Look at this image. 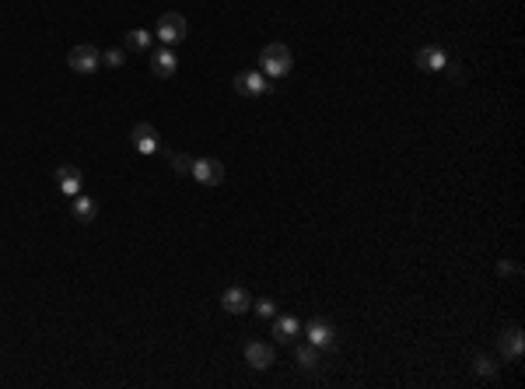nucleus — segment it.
Segmentation results:
<instances>
[{"mask_svg":"<svg viewBox=\"0 0 525 389\" xmlns=\"http://www.w3.org/2000/svg\"><path fill=\"white\" fill-rule=\"evenodd\" d=\"M259 67H263V74L270 78V81H281L291 74V67H294V56H291V49L284 43H270L263 53H259Z\"/></svg>","mask_w":525,"mask_h":389,"instance_id":"nucleus-1","label":"nucleus"},{"mask_svg":"<svg viewBox=\"0 0 525 389\" xmlns=\"http://www.w3.org/2000/svg\"><path fill=\"white\" fill-rule=\"evenodd\" d=\"M155 36H158L165 46H175V43H182V39L189 36V25H186V18H182L179 11H168V14H162V18H158V28H155Z\"/></svg>","mask_w":525,"mask_h":389,"instance_id":"nucleus-2","label":"nucleus"},{"mask_svg":"<svg viewBox=\"0 0 525 389\" xmlns=\"http://www.w3.org/2000/svg\"><path fill=\"white\" fill-rule=\"evenodd\" d=\"M189 175L200 182V186H221L224 182V162L221 158H197L189 165Z\"/></svg>","mask_w":525,"mask_h":389,"instance_id":"nucleus-3","label":"nucleus"},{"mask_svg":"<svg viewBox=\"0 0 525 389\" xmlns=\"http://www.w3.org/2000/svg\"><path fill=\"white\" fill-rule=\"evenodd\" d=\"M235 91L245 95V98H259V95L274 91V85H270V78H266L263 71H242V74L235 78Z\"/></svg>","mask_w":525,"mask_h":389,"instance_id":"nucleus-4","label":"nucleus"},{"mask_svg":"<svg viewBox=\"0 0 525 389\" xmlns=\"http://www.w3.org/2000/svg\"><path fill=\"white\" fill-rule=\"evenodd\" d=\"M67 63H71V71H78V74H95V67L102 63V53H98L95 46L81 43L67 53Z\"/></svg>","mask_w":525,"mask_h":389,"instance_id":"nucleus-5","label":"nucleus"},{"mask_svg":"<svg viewBox=\"0 0 525 389\" xmlns=\"http://www.w3.org/2000/svg\"><path fill=\"white\" fill-rule=\"evenodd\" d=\"M130 140H133V151L137 155H158L162 151V137H158V130L151 127V123H137V127L130 130Z\"/></svg>","mask_w":525,"mask_h":389,"instance_id":"nucleus-6","label":"nucleus"},{"mask_svg":"<svg viewBox=\"0 0 525 389\" xmlns=\"http://www.w3.org/2000/svg\"><path fill=\"white\" fill-rule=\"evenodd\" d=\"M497 351L504 361H519L525 351V337H522V326H508L501 330V341H497Z\"/></svg>","mask_w":525,"mask_h":389,"instance_id":"nucleus-7","label":"nucleus"},{"mask_svg":"<svg viewBox=\"0 0 525 389\" xmlns=\"http://www.w3.org/2000/svg\"><path fill=\"white\" fill-rule=\"evenodd\" d=\"M245 361L252 365V368H259V372H266L274 361H277V351L274 344H263V341H252V344H245Z\"/></svg>","mask_w":525,"mask_h":389,"instance_id":"nucleus-8","label":"nucleus"},{"mask_svg":"<svg viewBox=\"0 0 525 389\" xmlns=\"http://www.w3.org/2000/svg\"><path fill=\"white\" fill-rule=\"evenodd\" d=\"M151 71H155V78H175V71H179V56L172 53V46H162V49H155L151 53Z\"/></svg>","mask_w":525,"mask_h":389,"instance_id":"nucleus-9","label":"nucleus"},{"mask_svg":"<svg viewBox=\"0 0 525 389\" xmlns=\"http://www.w3.org/2000/svg\"><path fill=\"white\" fill-rule=\"evenodd\" d=\"M221 305H224V312H232V316H242V312H249V308H252V295L245 291L242 284H235V288H224Z\"/></svg>","mask_w":525,"mask_h":389,"instance_id":"nucleus-10","label":"nucleus"},{"mask_svg":"<svg viewBox=\"0 0 525 389\" xmlns=\"http://www.w3.org/2000/svg\"><path fill=\"white\" fill-rule=\"evenodd\" d=\"M417 67L420 71H445L448 67V53L442 46H420L417 49Z\"/></svg>","mask_w":525,"mask_h":389,"instance_id":"nucleus-11","label":"nucleus"},{"mask_svg":"<svg viewBox=\"0 0 525 389\" xmlns=\"http://www.w3.org/2000/svg\"><path fill=\"white\" fill-rule=\"evenodd\" d=\"M298 333H301V323H298L294 316H274V337H277L281 344H294Z\"/></svg>","mask_w":525,"mask_h":389,"instance_id":"nucleus-12","label":"nucleus"},{"mask_svg":"<svg viewBox=\"0 0 525 389\" xmlns=\"http://www.w3.org/2000/svg\"><path fill=\"white\" fill-rule=\"evenodd\" d=\"M308 344L333 347V344H336V330H333L326 319H312V323H308Z\"/></svg>","mask_w":525,"mask_h":389,"instance_id":"nucleus-13","label":"nucleus"},{"mask_svg":"<svg viewBox=\"0 0 525 389\" xmlns=\"http://www.w3.org/2000/svg\"><path fill=\"white\" fill-rule=\"evenodd\" d=\"M56 186L67 193V197H78L81 193V172L74 165H60L56 169Z\"/></svg>","mask_w":525,"mask_h":389,"instance_id":"nucleus-14","label":"nucleus"},{"mask_svg":"<svg viewBox=\"0 0 525 389\" xmlns=\"http://www.w3.org/2000/svg\"><path fill=\"white\" fill-rule=\"evenodd\" d=\"M71 214H74V221H81V224H91L95 217H98V204L91 200V197H74V204H71Z\"/></svg>","mask_w":525,"mask_h":389,"instance_id":"nucleus-15","label":"nucleus"},{"mask_svg":"<svg viewBox=\"0 0 525 389\" xmlns=\"http://www.w3.org/2000/svg\"><path fill=\"white\" fill-rule=\"evenodd\" d=\"M123 49H133V53H144V49H151V32H144V28H133V32H126V46Z\"/></svg>","mask_w":525,"mask_h":389,"instance_id":"nucleus-16","label":"nucleus"},{"mask_svg":"<svg viewBox=\"0 0 525 389\" xmlns=\"http://www.w3.org/2000/svg\"><path fill=\"white\" fill-rule=\"evenodd\" d=\"M298 365H301V368H316V365H319V347L298 344Z\"/></svg>","mask_w":525,"mask_h":389,"instance_id":"nucleus-17","label":"nucleus"},{"mask_svg":"<svg viewBox=\"0 0 525 389\" xmlns=\"http://www.w3.org/2000/svg\"><path fill=\"white\" fill-rule=\"evenodd\" d=\"M168 165H172V172L189 175V165H193V158H186V155H168Z\"/></svg>","mask_w":525,"mask_h":389,"instance_id":"nucleus-18","label":"nucleus"},{"mask_svg":"<svg viewBox=\"0 0 525 389\" xmlns=\"http://www.w3.org/2000/svg\"><path fill=\"white\" fill-rule=\"evenodd\" d=\"M473 372H477V375H484V379H490V375L497 372V365H494L490 358H477V361H473Z\"/></svg>","mask_w":525,"mask_h":389,"instance_id":"nucleus-19","label":"nucleus"},{"mask_svg":"<svg viewBox=\"0 0 525 389\" xmlns=\"http://www.w3.org/2000/svg\"><path fill=\"white\" fill-rule=\"evenodd\" d=\"M252 308H256V316H263V319H274V316H277V305L270 302V299H259Z\"/></svg>","mask_w":525,"mask_h":389,"instance_id":"nucleus-20","label":"nucleus"},{"mask_svg":"<svg viewBox=\"0 0 525 389\" xmlns=\"http://www.w3.org/2000/svg\"><path fill=\"white\" fill-rule=\"evenodd\" d=\"M123 60H126V49H109V53H102V63H109V67H123Z\"/></svg>","mask_w":525,"mask_h":389,"instance_id":"nucleus-21","label":"nucleus"},{"mask_svg":"<svg viewBox=\"0 0 525 389\" xmlns=\"http://www.w3.org/2000/svg\"><path fill=\"white\" fill-rule=\"evenodd\" d=\"M497 274H501V277H519V274H522V266H519V263H511V259H501V263H497Z\"/></svg>","mask_w":525,"mask_h":389,"instance_id":"nucleus-22","label":"nucleus"}]
</instances>
